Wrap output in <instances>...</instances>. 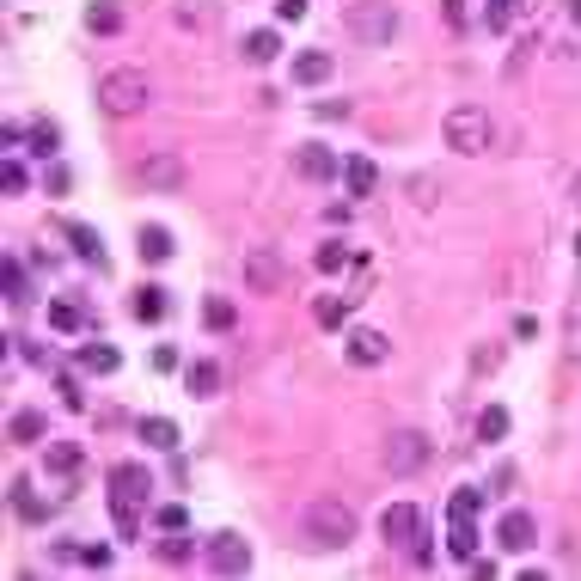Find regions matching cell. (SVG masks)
Wrapping results in <instances>:
<instances>
[{"instance_id":"9c48e42d","label":"cell","mask_w":581,"mask_h":581,"mask_svg":"<svg viewBox=\"0 0 581 581\" xmlns=\"http://www.w3.org/2000/svg\"><path fill=\"white\" fill-rule=\"evenodd\" d=\"M294 172H301L306 184H331L337 178V153H331L324 141H306L301 153H294Z\"/></svg>"},{"instance_id":"681fc988","label":"cell","mask_w":581,"mask_h":581,"mask_svg":"<svg viewBox=\"0 0 581 581\" xmlns=\"http://www.w3.org/2000/svg\"><path fill=\"white\" fill-rule=\"evenodd\" d=\"M576 263H581V239H576Z\"/></svg>"},{"instance_id":"d6986e66","label":"cell","mask_w":581,"mask_h":581,"mask_svg":"<svg viewBox=\"0 0 581 581\" xmlns=\"http://www.w3.org/2000/svg\"><path fill=\"white\" fill-rule=\"evenodd\" d=\"M61 233H68V245H74V258H86V263H92V269H104V245H99V233H92V227L68 221V227H61Z\"/></svg>"},{"instance_id":"ab89813d","label":"cell","mask_w":581,"mask_h":581,"mask_svg":"<svg viewBox=\"0 0 581 581\" xmlns=\"http://www.w3.org/2000/svg\"><path fill=\"white\" fill-rule=\"evenodd\" d=\"M312 263L331 276V269H343V263H349V251H343V245H319V258H312Z\"/></svg>"},{"instance_id":"6da1fadb","label":"cell","mask_w":581,"mask_h":581,"mask_svg":"<svg viewBox=\"0 0 581 581\" xmlns=\"http://www.w3.org/2000/svg\"><path fill=\"white\" fill-rule=\"evenodd\" d=\"M147 496H153L147 465H135V460L111 465V514H117V533H122V539H135V533H141V508H147Z\"/></svg>"},{"instance_id":"ac0fdd59","label":"cell","mask_w":581,"mask_h":581,"mask_svg":"<svg viewBox=\"0 0 581 581\" xmlns=\"http://www.w3.org/2000/svg\"><path fill=\"white\" fill-rule=\"evenodd\" d=\"M447 551L460 563H478V526L465 521V514H453V526H447Z\"/></svg>"},{"instance_id":"5b68a950","label":"cell","mask_w":581,"mask_h":581,"mask_svg":"<svg viewBox=\"0 0 581 581\" xmlns=\"http://www.w3.org/2000/svg\"><path fill=\"white\" fill-rule=\"evenodd\" d=\"M343 25H349L355 43H386L392 31H398V13H392L386 0H355V6L343 13Z\"/></svg>"},{"instance_id":"7bdbcfd3","label":"cell","mask_w":581,"mask_h":581,"mask_svg":"<svg viewBox=\"0 0 581 581\" xmlns=\"http://www.w3.org/2000/svg\"><path fill=\"white\" fill-rule=\"evenodd\" d=\"M312 117H319V122H343V117H349V104H343V99H331V104H312Z\"/></svg>"},{"instance_id":"f35d334b","label":"cell","mask_w":581,"mask_h":581,"mask_svg":"<svg viewBox=\"0 0 581 581\" xmlns=\"http://www.w3.org/2000/svg\"><path fill=\"white\" fill-rule=\"evenodd\" d=\"M441 19H447V31H465L471 13H465V0H441Z\"/></svg>"},{"instance_id":"3957f363","label":"cell","mask_w":581,"mask_h":581,"mask_svg":"<svg viewBox=\"0 0 581 581\" xmlns=\"http://www.w3.org/2000/svg\"><path fill=\"white\" fill-rule=\"evenodd\" d=\"M441 135H447V147H453V153H483V147L496 141V122H490V111H483V104H453V111H447V122H441Z\"/></svg>"},{"instance_id":"5bb4252c","label":"cell","mask_w":581,"mask_h":581,"mask_svg":"<svg viewBox=\"0 0 581 581\" xmlns=\"http://www.w3.org/2000/svg\"><path fill=\"white\" fill-rule=\"evenodd\" d=\"M135 251H141V263H165V258H172V233H165L160 221L135 227Z\"/></svg>"},{"instance_id":"7402d4cb","label":"cell","mask_w":581,"mask_h":581,"mask_svg":"<svg viewBox=\"0 0 581 581\" xmlns=\"http://www.w3.org/2000/svg\"><path fill=\"white\" fill-rule=\"evenodd\" d=\"M184 386H190V398H215V392H221V367H215V361H190Z\"/></svg>"},{"instance_id":"836d02e7","label":"cell","mask_w":581,"mask_h":581,"mask_svg":"<svg viewBox=\"0 0 581 581\" xmlns=\"http://www.w3.org/2000/svg\"><path fill=\"white\" fill-rule=\"evenodd\" d=\"M312 319H319L324 331H337V324H349V301H337V294H324V301L312 306Z\"/></svg>"},{"instance_id":"83f0119b","label":"cell","mask_w":581,"mask_h":581,"mask_svg":"<svg viewBox=\"0 0 581 581\" xmlns=\"http://www.w3.org/2000/svg\"><path fill=\"white\" fill-rule=\"evenodd\" d=\"M190 557H196V544L184 539V533H165V539H160V563H165V569H184Z\"/></svg>"},{"instance_id":"4fadbf2b","label":"cell","mask_w":581,"mask_h":581,"mask_svg":"<svg viewBox=\"0 0 581 581\" xmlns=\"http://www.w3.org/2000/svg\"><path fill=\"white\" fill-rule=\"evenodd\" d=\"M386 355H392V343H386L380 331H349V361H355V367H380Z\"/></svg>"},{"instance_id":"1f68e13d","label":"cell","mask_w":581,"mask_h":581,"mask_svg":"<svg viewBox=\"0 0 581 581\" xmlns=\"http://www.w3.org/2000/svg\"><path fill=\"white\" fill-rule=\"evenodd\" d=\"M6 435H13V441H19V447L43 441V417H37V410H19V417L6 422Z\"/></svg>"},{"instance_id":"c3c4849f","label":"cell","mask_w":581,"mask_h":581,"mask_svg":"<svg viewBox=\"0 0 581 581\" xmlns=\"http://www.w3.org/2000/svg\"><path fill=\"white\" fill-rule=\"evenodd\" d=\"M576 202H581V172H576Z\"/></svg>"},{"instance_id":"ba28073f","label":"cell","mask_w":581,"mask_h":581,"mask_svg":"<svg viewBox=\"0 0 581 581\" xmlns=\"http://www.w3.org/2000/svg\"><path fill=\"white\" fill-rule=\"evenodd\" d=\"M533 539H539V526H533L526 508H508V514L496 521V544H502V551H533Z\"/></svg>"},{"instance_id":"74e56055","label":"cell","mask_w":581,"mask_h":581,"mask_svg":"<svg viewBox=\"0 0 581 581\" xmlns=\"http://www.w3.org/2000/svg\"><path fill=\"white\" fill-rule=\"evenodd\" d=\"M0 276H6V301H13V306H25V269H19L13 258H6V269H0Z\"/></svg>"},{"instance_id":"7dc6e473","label":"cell","mask_w":581,"mask_h":581,"mask_svg":"<svg viewBox=\"0 0 581 581\" xmlns=\"http://www.w3.org/2000/svg\"><path fill=\"white\" fill-rule=\"evenodd\" d=\"M563 13H569V25H581V0H563Z\"/></svg>"},{"instance_id":"d4e9b609","label":"cell","mask_w":581,"mask_h":581,"mask_svg":"<svg viewBox=\"0 0 581 581\" xmlns=\"http://www.w3.org/2000/svg\"><path fill=\"white\" fill-rule=\"evenodd\" d=\"M276 56H281L276 31H251V37H245V61H251V68H263V61H276Z\"/></svg>"},{"instance_id":"9a60e30c","label":"cell","mask_w":581,"mask_h":581,"mask_svg":"<svg viewBox=\"0 0 581 581\" xmlns=\"http://www.w3.org/2000/svg\"><path fill=\"white\" fill-rule=\"evenodd\" d=\"M43 465H49V471H56V478H80V465H86V453L74 441H56V447H43Z\"/></svg>"},{"instance_id":"d6a6232c","label":"cell","mask_w":581,"mask_h":581,"mask_svg":"<svg viewBox=\"0 0 581 581\" xmlns=\"http://www.w3.org/2000/svg\"><path fill=\"white\" fill-rule=\"evenodd\" d=\"M153 526H160V533H184V526H190V508H184V502H160V508H153Z\"/></svg>"},{"instance_id":"d590c367","label":"cell","mask_w":581,"mask_h":581,"mask_svg":"<svg viewBox=\"0 0 581 581\" xmlns=\"http://www.w3.org/2000/svg\"><path fill=\"white\" fill-rule=\"evenodd\" d=\"M478 508H483V490H471V483H465V490H453V502H447V521H453V514L478 521Z\"/></svg>"},{"instance_id":"bcb514c9","label":"cell","mask_w":581,"mask_h":581,"mask_svg":"<svg viewBox=\"0 0 581 581\" xmlns=\"http://www.w3.org/2000/svg\"><path fill=\"white\" fill-rule=\"evenodd\" d=\"M569 349H576V355H581V301L569 306Z\"/></svg>"},{"instance_id":"603a6c76","label":"cell","mask_w":581,"mask_h":581,"mask_svg":"<svg viewBox=\"0 0 581 581\" xmlns=\"http://www.w3.org/2000/svg\"><path fill=\"white\" fill-rule=\"evenodd\" d=\"M331 68H337V61L324 56V49H306V56L294 61V80H301V86H324V80H331Z\"/></svg>"},{"instance_id":"8992f818","label":"cell","mask_w":581,"mask_h":581,"mask_svg":"<svg viewBox=\"0 0 581 581\" xmlns=\"http://www.w3.org/2000/svg\"><path fill=\"white\" fill-rule=\"evenodd\" d=\"M428 453H435V447H428L422 428H398V435H386V471H392V478H417L422 465H428Z\"/></svg>"},{"instance_id":"f6af8a7d","label":"cell","mask_w":581,"mask_h":581,"mask_svg":"<svg viewBox=\"0 0 581 581\" xmlns=\"http://www.w3.org/2000/svg\"><path fill=\"white\" fill-rule=\"evenodd\" d=\"M153 367H160V374H172V367H178V349H172V343H160V349H153Z\"/></svg>"},{"instance_id":"44dd1931","label":"cell","mask_w":581,"mask_h":581,"mask_svg":"<svg viewBox=\"0 0 581 581\" xmlns=\"http://www.w3.org/2000/svg\"><path fill=\"white\" fill-rule=\"evenodd\" d=\"M86 31H92V37H117V31H122V6H117V0L86 6Z\"/></svg>"},{"instance_id":"484cf974","label":"cell","mask_w":581,"mask_h":581,"mask_svg":"<svg viewBox=\"0 0 581 581\" xmlns=\"http://www.w3.org/2000/svg\"><path fill=\"white\" fill-rule=\"evenodd\" d=\"M25 141H31V153H43V160H49V153H56V147H61V129H56V122H49V117H37V122H31V129H25Z\"/></svg>"},{"instance_id":"30bf717a","label":"cell","mask_w":581,"mask_h":581,"mask_svg":"<svg viewBox=\"0 0 581 581\" xmlns=\"http://www.w3.org/2000/svg\"><path fill=\"white\" fill-rule=\"evenodd\" d=\"M380 533H386V544H410L422 533V514L410 508V502H392V508L380 514Z\"/></svg>"},{"instance_id":"52a82bcc","label":"cell","mask_w":581,"mask_h":581,"mask_svg":"<svg viewBox=\"0 0 581 581\" xmlns=\"http://www.w3.org/2000/svg\"><path fill=\"white\" fill-rule=\"evenodd\" d=\"M202 557H208V569H215V576H245V569H251V544H245L239 533H215Z\"/></svg>"},{"instance_id":"7c38bea8","label":"cell","mask_w":581,"mask_h":581,"mask_svg":"<svg viewBox=\"0 0 581 581\" xmlns=\"http://www.w3.org/2000/svg\"><path fill=\"white\" fill-rule=\"evenodd\" d=\"M129 312H135V324H160L165 312H172V294H165L160 281H147V288L129 294Z\"/></svg>"},{"instance_id":"8d00e7d4","label":"cell","mask_w":581,"mask_h":581,"mask_svg":"<svg viewBox=\"0 0 581 581\" xmlns=\"http://www.w3.org/2000/svg\"><path fill=\"white\" fill-rule=\"evenodd\" d=\"M56 392H61V404H68V410H86V386L74 380V374H56Z\"/></svg>"},{"instance_id":"f1b7e54d","label":"cell","mask_w":581,"mask_h":581,"mask_svg":"<svg viewBox=\"0 0 581 581\" xmlns=\"http://www.w3.org/2000/svg\"><path fill=\"white\" fill-rule=\"evenodd\" d=\"M343 178H349V196H367V190L380 184V172H374V160H349V165H343Z\"/></svg>"},{"instance_id":"ffe728a7","label":"cell","mask_w":581,"mask_h":581,"mask_svg":"<svg viewBox=\"0 0 581 581\" xmlns=\"http://www.w3.org/2000/svg\"><path fill=\"white\" fill-rule=\"evenodd\" d=\"M74 361H80V374H99V380H104V374H117V367H122V355H117V349H111V343H86V349H80V355H74Z\"/></svg>"},{"instance_id":"e575fe53","label":"cell","mask_w":581,"mask_h":581,"mask_svg":"<svg viewBox=\"0 0 581 581\" xmlns=\"http://www.w3.org/2000/svg\"><path fill=\"white\" fill-rule=\"evenodd\" d=\"M49 324H56V331H80V324H86V306H80V301H56V306H49Z\"/></svg>"},{"instance_id":"4dcf8cb0","label":"cell","mask_w":581,"mask_h":581,"mask_svg":"<svg viewBox=\"0 0 581 581\" xmlns=\"http://www.w3.org/2000/svg\"><path fill=\"white\" fill-rule=\"evenodd\" d=\"M508 435V410L502 404H483L478 410V441H502Z\"/></svg>"},{"instance_id":"2e32d148","label":"cell","mask_w":581,"mask_h":581,"mask_svg":"<svg viewBox=\"0 0 581 581\" xmlns=\"http://www.w3.org/2000/svg\"><path fill=\"white\" fill-rule=\"evenodd\" d=\"M245 281H251L258 294L281 288V263H276V251H251V263H245Z\"/></svg>"},{"instance_id":"ee69618b","label":"cell","mask_w":581,"mask_h":581,"mask_svg":"<svg viewBox=\"0 0 581 581\" xmlns=\"http://www.w3.org/2000/svg\"><path fill=\"white\" fill-rule=\"evenodd\" d=\"M276 19H288V25H301V19H306V0H276Z\"/></svg>"},{"instance_id":"277c9868","label":"cell","mask_w":581,"mask_h":581,"mask_svg":"<svg viewBox=\"0 0 581 581\" xmlns=\"http://www.w3.org/2000/svg\"><path fill=\"white\" fill-rule=\"evenodd\" d=\"M99 104L111 111V117H141L147 104H153V86L141 80L135 68H111L99 80Z\"/></svg>"},{"instance_id":"e0dca14e","label":"cell","mask_w":581,"mask_h":581,"mask_svg":"<svg viewBox=\"0 0 581 581\" xmlns=\"http://www.w3.org/2000/svg\"><path fill=\"white\" fill-rule=\"evenodd\" d=\"M13 514L19 521H49V502L31 490V478H13Z\"/></svg>"},{"instance_id":"f546056e","label":"cell","mask_w":581,"mask_h":581,"mask_svg":"<svg viewBox=\"0 0 581 581\" xmlns=\"http://www.w3.org/2000/svg\"><path fill=\"white\" fill-rule=\"evenodd\" d=\"M202 324H208V331H233V324H239V306H233V301H221V294H215V301L202 306Z\"/></svg>"},{"instance_id":"cb8c5ba5","label":"cell","mask_w":581,"mask_h":581,"mask_svg":"<svg viewBox=\"0 0 581 581\" xmlns=\"http://www.w3.org/2000/svg\"><path fill=\"white\" fill-rule=\"evenodd\" d=\"M135 435L147 447H165V453H172V447H178V422H165V417H141L135 422Z\"/></svg>"},{"instance_id":"8fae6325","label":"cell","mask_w":581,"mask_h":581,"mask_svg":"<svg viewBox=\"0 0 581 581\" xmlns=\"http://www.w3.org/2000/svg\"><path fill=\"white\" fill-rule=\"evenodd\" d=\"M141 184H147V190H178L184 184V153H153V160H141Z\"/></svg>"},{"instance_id":"4316f807","label":"cell","mask_w":581,"mask_h":581,"mask_svg":"<svg viewBox=\"0 0 581 581\" xmlns=\"http://www.w3.org/2000/svg\"><path fill=\"white\" fill-rule=\"evenodd\" d=\"M514 13H521V0H483V31H508L514 25Z\"/></svg>"},{"instance_id":"b9f144b4","label":"cell","mask_w":581,"mask_h":581,"mask_svg":"<svg viewBox=\"0 0 581 581\" xmlns=\"http://www.w3.org/2000/svg\"><path fill=\"white\" fill-rule=\"evenodd\" d=\"M80 563L86 569H104L111 563V544H80Z\"/></svg>"},{"instance_id":"60d3db41","label":"cell","mask_w":581,"mask_h":581,"mask_svg":"<svg viewBox=\"0 0 581 581\" xmlns=\"http://www.w3.org/2000/svg\"><path fill=\"white\" fill-rule=\"evenodd\" d=\"M0 184H6V196H19V190H25V165H19V160H6V172H0Z\"/></svg>"},{"instance_id":"7a4b0ae2","label":"cell","mask_w":581,"mask_h":581,"mask_svg":"<svg viewBox=\"0 0 581 581\" xmlns=\"http://www.w3.org/2000/svg\"><path fill=\"white\" fill-rule=\"evenodd\" d=\"M301 526H306V539L324 544V551H337V544L355 539V514H349V502H337V496H312Z\"/></svg>"}]
</instances>
